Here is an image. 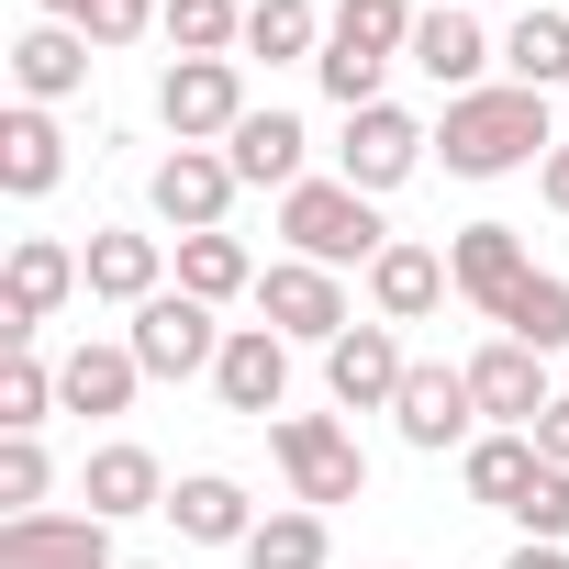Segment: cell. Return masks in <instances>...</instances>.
Wrapping results in <instances>:
<instances>
[{
	"label": "cell",
	"mask_w": 569,
	"mask_h": 569,
	"mask_svg": "<svg viewBox=\"0 0 569 569\" xmlns=\"http://www.w3.org/2000/svg\"><path fill=\"white\" fill-rule=\"evenodd\" d=\"M0 569H112V525L101 513H12Z\"/></svg>",
	"instance_id": "52a82bcc"
},
{
	"label": "cell",
	"mask_w": 569,
	"mask_h": 569,
	"mask_svg": "<svg viewBox=\"0 0 569 569\" xmlns=\"http://www.w3.org/2000/svg\"><path fill=\"white\" fill-rule=\"evenodd\" d=\"M425 146H436V134H425L413 112L369 101V112H347V146H336V157H347V190H369V201H380V190H402V179H413V157H425Z\"/></svg>",
	"instance_id": "8992f818"
},
{
	"label": "cell",
	"mask_w": 569,
	"mask_h": 569,
	"mask_svg": "<svg viewBox=\"0 0 569 569\" xmlns=\"http://www.w3.org/2000/svg\"><path fill=\"white\" fill-rule=\"evenodd\" d=\"M157 112H168V134H179V146L234 134V123H246V79H234V57H179V68H168V90H157Z\"/></svg>",
	"instance_id": "5b68a950"
},
{
	"label": "cell",
	"mask_w": 569,
	"mask_h": 569,
	"mask_svg": "<svg viewBox=\"0 0 569 569\" xmlns=\"http://www.w3.org/2000/svg\"><path fill=\"white\" fill-rule=\"evenodd\" d=\"M246 569H325V513H257Z\"/></svg>",
	"instance_id": "f546056e"
},
{
	"label": "cell",
	"mask_w": 569,
	"mask_h": 569,
	"mask_svg": "<svg viewBox=\"0 0 569 569\" xmlns=\"http://www.w3.org/2000/svg\"><path fill=\"white\" fill-rule=\"evenodd\" d=\"M536 179H547V201L569 212V146H547V168H536Z\"/></svg>",
	"instance_id": "74e56055"
},
{
	"label": "cell",
	"mask_w": 569,
	"mask_h": 569,
	"mask_svg": "<svg viewBox=\"0 0 569 569\" xmlns=\"http://www.w3.org/2000/svg\"><path fill=\"white\" fill-rule=\"evenodd\" d=\"M168 46L179 57H223V46H246V12L234 0H168Z\"/></svg>",
	"instance_id": "d6a6232c"
},
{
	"label": "cell",
	"mask_w": 569,
	"mask_h": 569,
	"mask_svg": "<svg viewBox=\"0 0 569 569\" xmlns=\"http://www.w3.org/2000/svg\"><path fill=\"white\" fill-rule=\"evenodd\" d=\"M246 46L279 68V57H313L325 23H313V0H246Z\"/></svg>",
	"instance_id": "4dcf8cb0"
},
{
	"label": "cell",
	"mask_w": 569,
	"mask_h": 569,
	"mask_svg": "<svg viewBox=\"0 0 569 569\" xmlns=\"http://www.w3.org/2000/svg\"><path fill=\"white\" fill-rule=\"evenodd\" d=\"M279 234H291V257H313V268H347V257H391V223L369 212V190H347V179H302V190H279Z\"/></svg>",
	"instance_id": "7a4b0ae2"
},
{
	"label": "cell",
	"mask_w": 569,
	"mask_h": 569,
	"mask_svg": "<svg viewBox=\"0 0 569 569\" xmlns=\"http://www.w3.org/2000/svg\"><path fill=\"white\" fill-rule=\"evenodd\" d=\"M536 458H547V469H569V402H547V413H536Z\"/></svg>",
	"instance_id": "8d00e7d4"
},
{
	"label": "cell",
	"mask_w": 569,
	"mask_h": 569,
	"mask_svg": "<svg viewBox=\"0 0 569 569\" xmlns=\"http://www.w3.org/2000/svg\"><path fill=\"white\" fill-rule=\"evenodd\" d=\"M79 491H90V513H101V525H123V513H168V480H157V458H146V447H101Z\"/></svg>",
	"instance_id": "7402d4cb"
},
{
	"label": "cell",
	"mask_w": 569,
	"mask_h": 569,
	"mask_svg": "<svg viewBox=\"0 0 569 569\" xmlns=\"http://www.w3.org/2000/svg\"><path fill=\"white\" fill-rule=\"evenodd\" d=\"M68 291H79V257H68L57 234H23V246H12V325H0V336L23 347V336H34V325H46Z\"/></svg>",
	"instance_id": "9a60e30c"
},
{
	"label": "cell",
	"mask_w": 569,
	"mask_h": 569,
	"mask_svg": "<svg viewBox=\"0 0 569 569\" xmlns=\"http://www.w3.org/2000/svg\"><path fill=\"white\" fill-rule=\"evenodd\" d=\"M469 402H480L491 425H525V436H536V413H547L558 391H547V358L502 336V347H480V358H469Z\"/></svg>",
	"instance_id": "4fadbf2b"
},
{
	"label": "cell",
	"mask_w": 569,
	"mask_h": 569,
	"mask_svg": "<svg viewBox=\"0 0 569 569\" xmlns=\"http://www.w3.org/2000/svg\"><path fill=\"white\" fill-rule=\"evenodd\" d=\"M146 23H157L146 0H79V34H90V46H134Z\"/></svg>",
	"instance_id": "d590c367"
},
{
	"label": "cell",
	"mask_w": 569,
	"mask_h": 569,
	"mask_svg": "<svg viewBox=\"0 0 569 569\" xmlns=\"http://www.w3.org/2000/svg\"><path fill=\"white\" fill-rule=\"evenodd\" d=\"M57 179H68V134H57V123L23 101L12 123H0V190H12V201H46Z\"/></svg>",
	"instance_id": "ac0fdd59"
},
{
	"label": "cell",
	"mask_w": 569,
	"mask_h": 569,
	"mask_svg": "<svg viewBox=\"0 0 569 569\" xmlns=\"http://www.w3.org/2000/svg\"><path fill=\"white\" fill-rule=\"evenodd\" d=\"M447 279H458V291H469L491 325H502V302L536 279V257H525V234H513V223H469V234L447 246Z\"/></svg>",
	"instance_id": "8fae6325"
},
{
	"label": "cell",
	"mask_w": 569,
	"mask_h": 569,
	"mask_svg": "<svg viewBox=\"0 0 569 569\" xmlns=\"http://www.w3.org/2000/svg\"><path fill=\"white\" fill-rule=\"evenodd\" d=\"M413 68H425L436 90H458V101H469V90H480V68H491V34L447 0V12H425V23H413Z\"/></svg>",
	"instance_id": "2e32d148"
},
{
	"label": "cell",
	"mask_w": 569,
	"mask_h": 569,
	"mask_svg": "<svg viewBox=\"0 0 569 569\" xmlns=\"http://www.w3.org/2000/svg\"><path fill=\"white\" fill-rule=\"evenodd\" d=\"M246 279H257V268H246L234 234H179V291H190V302H234Z\"/></svg>",
	"instance_id": "f1b7e54d"
},
{
	"label": "cell",
	"mask_w": 569,
	"mask_h": 569,
	"mask_svg": "<svg viewBox=\"0 0 569 569\" xmlns=\"http://www.w3.org/2000/svg\"><path fill=\"white\" fill-rule=\"evenodd\" d=\"M413 46V12L402 0H336V34H325V57H358V68H391Z\"/></svg>",
	"instance_id": "cb8c5ba5"
},
{
	"label": "cell",
	"mask_w": 569,
	"mask_h": 569,
	"mask_svg": "<svg viewBox=\"0 0 569 569\" xmlns=\"http://www.w3.org/2000/svg\"><path fill=\"white\" fill-rule=\"evenodd\" d=\"M134 358H146V380H190V369H212L223 358V336H212V302H190V291H157V302H134V336H123Z\"/></svg>",
	"instance_id": "277c9868"
},
{
	"label": "cell",
	"mask_w": 569,
	"mask_h": 569,
	"mask_svg": "<svg viewBox=\"0 0 569 569\" xmlns=\"http://www.w3.org/2000/svg\"><path fill=\"white\" fill-rule=\"evenodd\" d=\"M212 391H223V413H279V391H291V336L234 325L223 358H212Z\"/></svg>",
	"instance_id": "7c38bea8"
},
{
	"label": "cell",
	"mask_w": 569,
	"mask_h": 569,
	"mask_svg": "<svg viewBox=\"0 0 569 569\" xmlns=\"http://www.w3.org/2000/svg\"><path fill=\"white\" fill-rule=\"evenodd\" d=\"M513 525H525L536 547H558V536H569V469H536V491L513 502Z\"/></svg>",
	"instance_id": "836d02e7"
},
{
	"label": "cell",
	"mask_w": 569,
	"mask_h": 569,
	"mask_svg": "<svg viewBox=\"0 0 569 569\" xmlns=\"http://www.w3.org/2000/svg\"><path fill=\"white\" fill-rule=\"evenodd\" d=\"M0 502H12V513L46 502V447L34 436H0Z\"/></svg>",
	"instance_id": "e575fe53"
},
{
	"label": "cell",
	"mask_w": 569,
	"mask_h": 569,
	"mask_svg": "<svg viewBox=\"0 0 569 569\" xmlns=\"http://www.w3.org/2000/svg\"><path fill=\"white\" fill-rule=\"evenodd\" d=\"M502 68H513V90H558L569 79V12H525L502 34Z\"/></svg>",
	"instance_id": "83f0119b"
},
{
	"label": "cell",
	"mask_w": 569,
	"mask_h": 569,
	"mask_svg": "<svg viewBox=\"0 0 569 569\" xmlns=\"http://www.w3.org/2000/svg\"><path fill=\"white\" fill-rule=\"evenodd\" d=\"M502 336H513V347H536V358H558V347H569V279H558V268H536L525 291L502 302Z\"/></svg>",
	"instance_id": "4316f807"
},
{
	"label": "cell",
	"mask_w": 569,
	"mask_h": 569,
	"mask_svg": "<svg viewBox=\"0 0 569 569\" xmlns=\"http://www.w3.org/2000/svg\"><path fill=\"white\" fill-rule=\"evenodd\" d=\"M134 380H146L134 347H79V358H57V402H68V413H123Z\"/></svg>",
	"instance_id": "44dd1931"
},
{
	"label": "cell",
	"mask_w": 569,
	"mask_h": 569,
	"mask_svg": "<svg viewBox=\"0 0 569 569\" xmlns=\"http://www.w3.org/2000/svg\"><path fill=\"white\" fill-rule=\"evenodd\" d=\"M469 369H413L402 380V402H391V425H402V447H425V458H447V447H469Z\"/></svg>",
	"instance_id": "5bb4252c"
},
{
	"label": "cell",
	"mask_w": 569,
	"mask_h": 569,
	"mask_svg": "<svg viewBox=\"0 0 569 569\" xmlns=\"http://www.w3.org/2000/svg\"><path fill=\"white\" fill-rule=\"evenodd\" d=\"M502 569H569V558H558V547H536V536H525V547H513V558H502Z\"/></svg>",
	"instance_id": "f35d334b"
},
{
	"label": "cell",
	"mask_w": 569,
	"mask_h": 569,
	"mask_svg": "<svg viewBox=\"0 0 569 569\" xmlns=\"http://www.w3.org/2000/svg\"><path fill=\"white\" fill-rule=\"evenodd\" d=\"M46 402H57V369H46L34 347H12V369H0V436H34Z\"/></svg>",
	"instance_id": "1f68e13d"
},
{
	"label": "cell",
	"mask_w": 569,
	"mask_h": 569,
	"mask_svg": "<svg viewBox=\"0 0 569 569\" xmlns=\"http://www.w3.org/2000/svg\"><path fill=\"white\" fill-rule=\"evenodd\" d=\"M268 447H279V469H291L302 513H313V502H358V491H369L358 436H347V425H325V413H279V425H268Z\"/></svg>",
	"instance_id": "3957f363"
},
{
	"label": "cell",
	"mask_w": 569,
	"mask_h": 569,
	"mask_svg": "<svg viewBox=\"0 0 569 569\" xmlns=\"http://www.w3.org/2000/svg\"><path fill=\"white\" fill-rule=\"evenodd\" d=\"M436 291H447V257H436V246H413V234H391V257L369 268V302H380V325H413V313H436Z\"/></svg>",
	"instance_id": "ffe728a7"
},
{
	"label": "cell",
	"mask_w": 569,
	"mask_h": 569,
	"mask_svg": "<svg viewBox=\"0 0 569 569\" xmlns=\"http://www.w3.org/2000/svg\"><path fill=\"white\" fill-rule=\"evenodd\" d=\"M402 380H413V358L391 347V325H347V336L325 347V391H336L347 413H380V402H402Z\"/></svg>",
	"instance_id": "9c48e42d"
},
{
	"label": "cell",
	"mask_w": 569,
	"mask_h": 569,
	"mask_svg": "<svg viewBox=\"0 0 569 569\" xmlns=\"http://www.w3.org/2000/svg\"><path fill=\"white\" fill-rule=\"evenodd\" d=\"M257 313H268V336H313V347L347 336V291H336V268H313V257L268 268L257 279Z\"/></svg>",
	"instance_id": "ba28073f"
},
{
	"label": "cell",
	"mask_w": 569,
	"mask_h": 569,
	"mask_svg": "<svg viewBox=\"0 0 569 569\" xmlns=\"http://www.w3.org/2000/svg\"><path fill=\"white\" fill-rule=\"evenodd\" d=\"M436 146H447V168L458 179H502V168H547V90H469V101H447V123H436Z\"/></svg>",
	"instance_id": "6da1fadb"
},
{
	"label": "cell",
	"mask_w": 569,
	"mask_h": 569,
	"mask_svg": "<svg viewBox=\"0 0 569 569\" xmlns=\"http://www.w3.org/2000/svg\"><path fill=\"white\" fill-rule=\"evenodd\" d=\"M12 79H23V101L46 112V101H68L79 79H90V34L79 23H34L23 46H12Z\"/></svg>",
	"instance_id": "d6986e66"
},
{
	"label": "cell",
	"mask_w": 569,
	"mask_h": 569,
	"mask_svg": "<svg viewBox=\"0 0 569 569\" xmlns=\"http://www.w3.org/2000/svg\"><path fill=\"white\" fill-rule=\"evenodd\" d=\"M46 12H57V23H79V0H46Z\"/></svg>",
	"instance_id": "ab89813d"
},
{
	"label": "cell",
	"mask_w": 569,
	"mask_h": 569,
	"mask_svg": "<svg viewBox=\"0 0 569 569\" xmlns=\"http://www.w3.org/2000/svg\"><path fill=\"white\" fill-rule=\"evenodd\" d=\"M146 201H157L179 234H223V201H234V157H212V146H179V157L146 179Z\"/></svg>",
	"instance_id": "30bf717a"
},
{
	"label": "cell",
	"mask_w": 569,
	"mask_h": 569,
	"mask_svg": "<svg viewBox=\"0 0 569 569\" xmlns=\"http://www.w3.org/2000/svg\"><path fill=\"white\" fill-rule=\"evenodd\" d=\"M223 157H234L246 190H302V123H291V112H246V123L223 134Z\"/></svg>",
	"instance_id": "e0dca14e"
},
{
	"label": "cell",
	"mask_w": 569,
	"mask_h": 569,
	"mask_svg": "<svg viewBox=\"0 0 569 569\" xmlns=\"http://www.w3.org/2000/svg\"><path fill=\"white\" fill-rule=\"evenodd\" d=\"M168 525H179L190 547H246V536H257V513H246V491H234V480H212V469L168 491Z\"/></svg>",
	"instance_id": "603a6c76"
},
{
	"label": "cell",
	"mask_w": 569,
	"mask_h": 569,
	"mask_svg": "<svg viewBox=\"0 0 569 569\" xmlns=\"http://www.w3.org/2000/svg\"><path fill=\"white\" fill-rule=\"evenodd\" d=\"M536 469H547V458H536V436H480V447H469V502L513 513V502L536 491Z\"/></svg>",
	"instance_id": "484cf974"
},
{
	"label": "cell",
	"mask_w": 569,
	"mask_h": 569,
	"mask_svg": "<svg viewBox=\"0 0 569 569\" xmlns=\"http://www.w3.org/2000/svg\"><path fill=\"white\" fill-rule=\"evenodd\" d=\"M79 279H90L101 302H157V234H90Z\"/></svg>",
	"instance_id": "d4e9b609"
}]
</instances>
